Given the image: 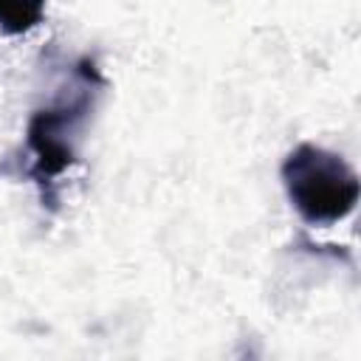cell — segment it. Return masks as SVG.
Here are the masks:
<instances>
[{"mask_svg":"<svg viewBox=\"0 0 361 361\" xmlns=\"http://www.w3.org/2000/svg\"><path fill=\"white\" fill-rule=\"evenodd\" d=\"M90 87H82L73 99H62L31 116L25 127V147L31 152V178L48 189L76 161V133L90 110Z\"/></svg>","mask_w":361,"mask_h":361,"instance_id":"2","label":"cell"},{"mask_svg":"<svg viewBox=\"0 0 361 361\" xmlns=\"http://www.w3.org/2000/svg\"><path fill=\"white\" fill-rule=\"evenodd\" d=\"M48 0H0V31L17 37L37 28L45 17Z\"/></svg>","mask_w":361,"mask_h":361,"instance_id":"3","label":"cell"},{"mask_svg":"<svg viewBox=\"0 0 361 361\" xmlns=\"http://www.w3.org/2000/svg\"><path fill=\"white\" fill-rule=\"evenodd\" d=\"M282 186L290 206L310 226H330L355 212L358 175L336 152L299 144L282 161Z\"/></svg>","mask_w":361,"mask_h":361,"instance_id":"1","label":"cell"}]
</instances>
